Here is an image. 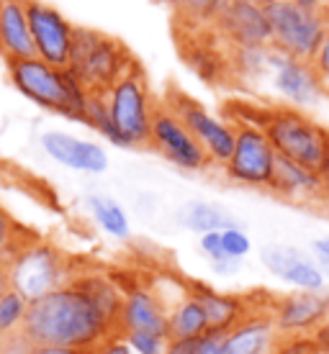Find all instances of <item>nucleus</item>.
Wrapping results in <instances>:
<instances>
[{"mask_svg":"<svg viewBox=\"0 0 329 354\" xmlns=\"http://www.w3.org/2000/svg\"><path fill=\"white\" fill-rule=\"evenodd\" d=\"M21 334L31 344L75 346L93 352L106 339L116 337V326L75 274L72 283L28 303Z\"/></svg>","mask_w":329,"mask_h":354,"instance_id":"f257e3e1","label":"nucleus"},{"mask_svg":"<svg viewBox=\"0 0 329 354\" xmlns=\"http://www.w3.org/2000/svg\"><path fill=\"white\" fill-rule=\"evenodd\" d=\"M234 121H252L265 131L278 157L321 172L329 160V131L294 106H267Z\"/></svg>","mask_w":329,"mask_h":354,"instance_id":"f03ea898","label":"nucleus"},{"mask_svg":"<svg viewBox=\"0 0 329 354\" xmlns=\"http://www.w3.org/2000/svg\"><path fill=\"white\" fill-rule=\"evenodd\" d=\"M8 77L13 88L39 108L82 124L90 93L75 80L70 70L52 67L39 57H31V59L8 62Z\"/></svg>","mask_w":329,"mask_h":354,"instance_id":"7ed1b4c3","label":"nucleus"},{"mask_svg":"<svg viewBox=\"0 0 329 354\" xmlns=\"http://www.w3.org/2000/svg\"><path fill=\"white\" fill-rule=\"evenodd\" d=\"M10 285L18 295L28 303L44 298L49 292L60 290L62 285L72 283V277L80 272L75 259L46 239H28L16 254L8 259Z\"/></svg>","mask_w":329,"mask_h":354,"instance_id":"20e7f679","label":"nucleus"},{"mask_svg":"<svg viewBox=\"0 0 329 354\" xmlns=\"http://www.w3.org/2000/svg\"><path fill=\"white\" fill-rule=\"evenodd\" d=\"M134 64L136 59L116 36H108L88 26H75L67 70L88 93H106Z\"/></svg>","mask_w":329,"mask_h":354,"instance_id":"39448f33","label":"nucleus"},{"mask_svg":"<svg viewBox=\"0 0 329 354\" xmlns=\"http://www.w3.org/2000/svg\"><path fill=\"white\" fill-rule=\"evenodd\" d=\"M103 97H106L114 129L118 133V147H126V149L150 147L152 118L160 103L152 95L142 64H134L121 80L114 82L103 93Z\"/></svg>","mask_w":329,"mask_h":354,"instance_id":"423d86ee","label":"nucleus"},{"mask_svg":"<svg viewBox=\"0 0 329 354\" xmlns=\"http://www.w3.org/2000/svg\"><path fill=\"white\" fill-rule=\"evenodd\" d=\"M265 16L270 26V46L301 62H312L329 34V24L321 10L301 8L291 0H273L265 6Z\"/></svg>","mask_w":329,"mask_h":354,"instance_id":"0eeeda50","label":"nucleus"},{"mask_svg":"<svg viewBox=\"0 0 329 354\" xmlns=\"http://www.w3.org/2000/svg\"><path fill=\"white\" fill-rule=\"evenodd\" d=\"M234 126H237V142L229 162L224 165V175L237 185L267 190L278 162L273 144L267 142L265 131L252 121H234Z\"/></svg>","mask_w":329,"mask_h":354,"instance_id":"6e6552de","label":"nucleus"},{"mask_svg":"<svg viewBox=\"0 0 329 354\" xmlns=\"http://www.w3.org/2000/svg\"><path fill=\"white\" fill-rule=\"evenodd\" d=\"M165 106L172 108L175 115L188 126V131L196 136V142L204 147L211 165L224 167L229 162L234 142H237L234 121H224V118L214 115L211 111H206V106H201L198 100H193L180 90H170V95L165 97Z\"/></svg>","mask_w":329,"mask_h":354,"instance_id":"1a4fd4ad","label":"nucleus"},{"mask_svg":"<svg viewBox=\"0 0 329 354\" xmlns=\"http://www.w3.org/2000/svg\"><path fill=\"white\" fill-rule=\"evenodd\" d=\"M150 147L160 157L172 162L175 167L186 172H204L211 167V160L204 151V147L196 142V136L188 131V126L180 121L175 111L165 103L157 106L154 118H152Z\"/></svg>","mask_w":329,"mask_h":354,"instance_id":"9d476101","label":"nucleus"},{"mask_svg":"<svg viewBox=\"0 0 329 354\" xmlns=\"http://www.w3.org/2000/svg\"><path fill=\"white\" fill-rule=\"evenodd\" d=\"M26 16L36 57L42 62L52 64V67L67 70L72 54V39H75V26L54 6H49L44 0H26Z\"/></svg>","mask_w":329,"mask_h":354,"instance_id":"9b49d317","label":"nucleus"},{"mask_svg":"<svg viewBox=\"0 0 329 354\" xmlns=\"http://www.w3.org/2000/svg\"><path fill=\"white\" fill-rule=\"evenodd\" d=\"M270 319L281 337L317 334L329 319V290H291L270 298Z\"/></svg>","mask_w":329,"mask_h":354,"instance_id":"f8f14e48","label":"nucleus"},{"mask_svg":"<svg viewBox=\"0 0 329 354\" xmlns=\"http://www.w3.org/2000/svg\"><path fill=\"white\" fill-rule=\"evenodd\" d=\"M214 28L231 49H265L270 46L265 6L252 0H231L216 18Z\"/></svg>","mask_w":329,"mask_h":354,"instance_id":"ddd939ff","label":"nucleus"},{"mask_svg":"<svg viewBox=\"0 0 329 354\" xmlns=\"http://www.w3.org/2000/svg\"><path fill=\"white\" fill-rule=\"evenodd\" d=\"M267 75H270L273 88L291 106H314L324 97L312 62L285 57V54L276 52L273 46H267Z\"/></svg>","mask_w":329,"mask_h":354,"instance_id":"4468645a","label":"nucleus"},{"mask_svg":"<svg viewBox=\"0 0 329 354\" xmlns=\"http://www.w3.org/2000/svg\"><path fill=\"white\" fill-rule=\"evenodd\" d=\"M260 262L267 272L278 277L281 283L291 285L294 290H324L327 277L317 259L299 247L270 244L260 249Z\"/></svg>","mask_w":329,"mask_h":354,"instance_id":"2eb2a0df","label":"nucleus"},{"mask_svg":"<svg viewBox=\"0 0 329 354\" xmlns=\"http://www.w3.org/2000/svg\"><path fill=\"white\" fill-rule=\"evenodd\" d=\"M126 331H154L168 334V306L152 285H124V303L118 316V334ZM116 334V337H118Z\"/></svg>","mask_w":329,"mask_h":354,"instance_id":"dca6fc26","label":"nucleus"},{"mask_svg":"<svg viewBox=\"0 0 329 354\" xmlns=\"http://www.w3.org/2000/svg\"><path fill=\"white\" fill-rule=\"evenodd\" d=\"M249 298V306L252 310L247 313V319H242L237 326L224 334V354H252V352H273V346L278 344V334L276 324L270 319V301L258 306L252 295ZM273 298V295H270Z\"/></svg>","mask_w":329,"mask_h":354,"instance_id":"f3484780","label":"nucleus"},{"mask_svg":"<svg viewBox=\"0 0 329 354\" xmlns=\"http://www.w3.org/2000/svg\"><path fill=\"white\" fill-rule=\"evenodd\" d=\"M42 149L54 162H60L70 169H78V172L100 175L108 167V154L100 144L85 142V139H78V136L64 131H46L42 136Z\"/></svg>","mask_w":329,"mask_h":354,"instance_id":"a211bd4d","label":"nucleus"},{"mask_svg":"<svg viewBox=\"0 0 329 354\" xmlns=\"http://www.w3.org/2000/svg\"><path fill=\"white\" fill-rule=\"evenodd\" d=\"M188 292L201 303L206 321H208V331L226 334L242 319H247V313L252 310L249 298L237 295V292H222L211 288V285L201 283V280H190L188 283Z\"/></svg>","mask_w":329,"mask_h":354,"instance_id":"6ab92c4d","label":"nucleus"},{"mask_svg":"<svg viewBox=\"0 0 329 354\" xmlns=\"http://www.w3.org/2000/svg\"><path fill=\"white\" fill-rule=\"evenodd\" d=\"M267 193H273L281 201L299 205L321 203V177L314 169H306L291 160L278 157L273 183L267 187Z\"/></svg>","mask_w":329,"mask_h":354,"instance_id":"aec40b11","label":"nucleus"},{"mask_svg":"<svg viewBox=\"0 0 329 354\" xmlns=\"http://www.w3.org/2000/svg\"><path fill=\"white\" fill-rule=\"evenodd\" d=\"M0 54L6 57V62L36 57L26 0H0Z\"/></svg>","mask_w":329,"mask_h":354,"instance_id":"412c9836","label":"nucleus"},{"mask_svg":"<svg viewBox=\"0 0 329 354\" xmlns=\"http://www.w3.org/2000/svg\"><path fill=\"white\" fill-rule=\"evenodd\" d=\"M208 331V321L201 308V303L186 292L180 301H175L168 308V334L170 342H183V344H193Z\"/></svg>","mask_w":329,"mask_h":354,"instance_id":"4be33fe9","label":"nucleus"},{"mask_svg":"<svg viewBox=\"0 0 329 354\" xmlns=\"http://www.w3.org/2000/svg\"><path fill=\"white\" fill-rule=\"evenodd\" d=\"M180 223L193 231V234H198V236H204L208 231H224L229 226H237L234 216L226 208L216 203H206V201H193V203L183 205Z\"/></svg>","mask_w":329,"mask_h":354,"instance_id":"5701e85b","label":"nucleus"},{"mask_svg":"<svg viewBox=\"0 0 329 354\" xmlns=\"http://www.w3.org/2000/svg\"><path fill=\"white\" fill-rule=\"evenodd\" d=\"M170 13L183 21L186 26L206 28L214 26L216 18L222 16V10L229 6L231 0H157Z\"/></svg>","mask_w":329,"mask_h":354,"instance_id":"b1692460","label":"nucleus"},{"mask_svg":"<svg viewBox=\"0 0 329 354\" xmlns=\"http://www.w3.org/2000/svg\"><path fill=\"white\" fill-rule=\"evenodd\" d=\"M88 208L93 213L96 223L106 231L108 236H114V239H129V234H132L129 216H126V211L116 203L114 198H108V195H90Z\"/></svg>","mask_w":329,"mask_h":354,"instance_id":"393cba45","label":"nucleus"},{"mask_svg":"<svg viewBox=\"0 0 329 354\" xmlns=\"http://www.w3.org/2000/svg\"><path fill=\"white\" fill-rule=\"evenodd\" d=\"M26 310H28V301L24 295H18L16 290L6 292L0 298V344L8 342L10 337H16V334H21Z\"/></svg>","mask_w":329,"mask_h":354,"instance_id":"a878e982","label":"nucleus"},{"mask_svg":"<svg viewBox=\"0 0 329 354\" xmlns=\"http://www.w3.org/2000/svg\"><path fill=\"white\" fill-rule=\"evenodd\" d=\"M34 236L36 234H31L21 223H16V218L0 205V262L3 265H8V259Z\"/></svg>","mask_w":329,"mask_h":354,"instance_id":"bb28decb","label":"nucleus"},{"mask_svg":"<svg viewBox=\"0 0 329 354\" xmlns=\"http://www.w3.org/2000/svg\"><path fill=\"white\" fill-rule=\"evenodd\" d=\"M82 124L90 126V129L98 131L103 139H108L111 144L118 147V133H116V129H114V121H111V113H108L103 93H90L88 95V106H85V118H82Z\"/></svg>","mask_w":329,"mask_h":354,"instance_id":"cd10ccee","label":"nucleus"},{"mask_svg":"<svg viewBox=\"0 0 329 354\" xmlns=\"http://www.w3.org/2000/svg\"><path fill=\"white\" fill-rule=\"evenodd\" d=\"M118 337L124 339L126 346L134 354H165V349L170 344V337L154 334V331H126V334H118Z\"/></svg>","mask_w":329,"mask_h":354,"instance_id":"c85d7f7f","label":"nucleus"},{"mask_svg":"<svg viewBox=\"0 0 329 354\" xmlns=\"http://www.w3.org/2000/svg\"><path fill=\"white\" fill-rule=\"evenodd\" d=\"M222 244H224V252H226V257L237 259V262H242V259L249 254V249H252V241H249L247 231L242 229L240 223L222 231Z\"/></svg>","mask_w":329,"mask_h":354,"instance_id":"c756f323","label":"nucleus"},{"mask_svg":"<svg viewBox=\"0 0 329 354\" xmlns=\"http://www.w3.org/2000/svg\"><path fill=\"white\" fill-rule=\"evenodd\" d=\"M273 354H324L314 334H294V337H281L273 346Z\"/></svg>","mask_w":329,"mask_h":354,"instance_id":"7c9ffc66","label":"nucleus"},{"mask_svg":"<svg viewBox=\"0 0 329 354\" xmlns=\"http://www.w3.org/2000/svg\"><path fill=\"white\" fill-rule=\"evenodd\" d=\"M198 249H201V254H204L211 265L229 259L226 257V252H224V244H222V231H208V234H204V236L198 239Z\"/></svg>","mask_w":329,"mask_h":354,"instance_id":"2f4dec72","label":"nucleus"},{"mask_svg":"<svg viewBox=\"0 0 329 354\" xmlns=\"http://www.w3.org/2000/svg\"><path fill=\"white\" fill-rule=\"evenodd\" d=\"M312 67L317 72V77H319L321 93H324V97H329V34L324 39V44H321V49L317 52V57L312 59Z\"/></svg>","mask_w":329,"mask_h":354,"instance_id":"473e14b6","label":"nucleus"},{"mask_svg":"<svg viewBox=\"0 0 329 354\" xmlns=\"http://www.w3.org/2000/svg\"><path fill=\"white\" fill-rule=\"evenodd\" d=\"M190 354H224V334L206 331L204 337L190 344Z\"/></svg>","mask_w":329,"mask_h":354,"instance_id":"72a5a7b5","label":"nucleus"},{"mask_svg":"<svg viewBox=\"0 0 329 354\" xmlns=\"http://www.w3.org/2000/svg\"><path fill=\"white\" fill-rule=\"evenodd\" d=\"M93 354H134V352L126 346V342L121 337H111L98 349H93Z\"/></svg>","mask_w":329,"mask_h":354,"instance_id":"f704fd0d","label":"nucleus"},{"mask_svg":"<svg viewBox=\"0 0 329 354\" xmlns=\"http://www.w3.org/2000/svg\"><path fill=\"white\" fill-rule=\"evenodd\" d=\"M312 257L319 267H329V236H319L312 241Z\"/></svg>","mask_w":329,"mask_h":354,"instance_id":"c9c22d12","label":"nucleus"},{"mask_svg":"<svg viewBox=\"0 0 329 354\" xmlns=\"http://www.w3.org/2000/svg\"><path fill=\"white\" fill-rule=\"evenodd\" d=\"M28 354H93L90 349H75V346H46L34 344Z\"/></svg>","mask_w":329,"mask_h":354,"instance_id":"e433bc0d","label":"nucleus"},{"mask_svg":"<svg viewBox=\"0 0 329 354\" xmlns=\"http://www.w3.org/2000/svg\"><path fill=\"white\" fill-rule=\"evenodd\" d=\"M211 270H214L216 274H222V277H231V274L240 272V262H237V259H224V262L211 265Z\"/></svg>","mask_w":329,"mask_h":354,"instance_id":"4c0bfd02","label":"nucleus"},{"mask_svg":"<svg viewBox=\"0 0 329 354\" xmlns=\"http://www.w3.org/2000/svg\"><path fill=\"white\" fill-rule=\"evenodd\" d=\"M314 339L319 342V346L324 349V354H329V319L321 324L319 328H317V334H314Z\"/></svg>","mask_w":329,"mask_h":354,"instance_id":"58836bf2","label":"nucleus"},{"mask_svg":"<svg viewBox=\"0 0 329 354\" xmlns=\"http://www.w3.org/2000/svg\"><path fill=\"white\" fill-rule=\"evenodd\" d=\"M319 177H321V203L329 205V160L324 165V169L319 172Z\"/></svg>","mask_w":329,"mask_h":354,"instance_id":"ea45409f","label":"nucleus"},{"mask_svg":"<svg viewBox=\"0 0 329 354\" xmlns=\"http://www.w3.org/2000/svg\"><path fill=\"white\" fill-rule=\"evenodd\" d=\"M13 290V285H10V274H8V267L0 262V298L6 295V292Z\"/></svg>","mask_w":329,"mask_h":354,"instance_id":"a19ab883","label":"nucleus"},{"mask_svg":"<svg viewBox=\"0 0 329 354\" xmlns=\"http://www.w3.org/2000/svg\"><path fill=\"white\" fill-rule=\"evenodd\" d=\"M165 354H190V344H183V342H170Z\"/></svg>","mask_w":329,"mask_h":354,"instance_id":"79ce46f5","label":"nucleus"},{"mask_svg":"<svg viewBox=\"0 0 329 354\" xmlns=\"http://www.w3.org/2000/svg\"><path fill=\"white\" fill-rule=\"evenodd\" d=\"M296 6H301V8H312V10H321V3L324 0H291Z\"/></svg>","mask_w":329,"mask_h":354,"instance_id":"37998d69","label":"nucleus"},{"mask_svg":"<svg viewBox=\"0 0 329 354\" xmlns=\"http://www.w3.org/2000/svg\"><path fill=\"white\" fill-rule=\"evenodd\" d=\"M321 16L327 18V24H329V0H324V3H321Z\"/></svg>","mask_w":329,"mask_h":354,"instance_id":"c03bdc74","label":"nucleus"},{"mask_svg":"<svg viewBox=\"0 0 329 354\" xmlns=\"http://www.w3.org/2000/svg\"><path fill=\"white\" fill-rule=\"evenodd\" d=\"M252 3H260V6H270L273 0H252Z\"/></svg>","mask_w":329,"mask_h":354,"instance_id":"a18cd8bd","label":"nucleus"},{"mask_svg":"<svg viewBox=\"0 0 329 354\" xmlns=\"http://www.w3.org/2000/svg\"><path fill=\"white\" fill-rule=\"evenodd\" d=\"M324 270V277H327V285H329V267H321Z\"/></svg>","mask_w":329,"mask_h":354,"instance_id":"49530a36","label":"nucleus"},{"mask_svg":"<svg viewBox=\"0 0 329 354\" xmlns=\"http://www.w3.org/2000/svg\"><path fill=\"white\" fill-rule=\"evenodd\" d=\"M252 354H273V352H252Z\"/></svg>","mask_w":329,"mask_h":354,"instance_id":"de8ad7c7","label":"nucleus"}]
</instances>
